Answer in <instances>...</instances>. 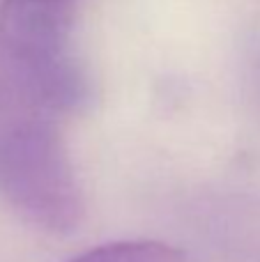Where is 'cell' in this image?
I'll use <instances>...</instances> for the list:
<instances>
[{"instance_id": "6da1fadb", "label": "cell", "mask_w": 260, "mask_h": 262, "mask_svg": "<svg viewBox=\"0 0 260 262\" xmlns=\"http://www.w3.org/2000/svg\"><path fill=\"white\" fill-rule=\"evenodd\" d=\"M0 198L49 235L78 230L85 200L67 147L51 124L26 120L0 131Z\"/></svg>"}, {"instance_id": "7a4b0ae2", "label": "cell", "mask_w": 260, "mask_h": 262, "mask_svg": "<svg viewBox=\"0 0 260 262\" xmlns=\"http://www.w3.org/2000/svg\"><path fill=\"white\" fill-rule=\"evenodd\" d=\"M76 0H3L0 49L32 99L49 108H76L88 83L72 55Z\"/></svg>"}, {"instance_id": "3957f363", "label": "cell", "mask_w": 260, "mask_h": 262, "mask_svg": "<svg viewBox=\"0 0 260 262\" xmlns=\"http://www.w3.org/2000/svg\"><path fill=\"white\" fill-rule=\"evenodd\" d=\"M69 262H184L182 253L164 242L134 239V242H111L85 253L76 255Z\"/></svg>"}]
</instances>
